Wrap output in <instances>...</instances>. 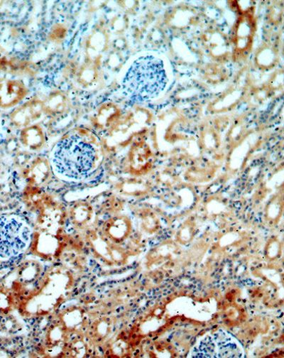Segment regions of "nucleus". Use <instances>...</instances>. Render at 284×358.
Instances as JSON below:
<instances>
[{
    "mask_svg": "<svg viewBox=\"0 0 284 358\" xmlns=\"http://www.w3.org/2000/svg\"><path fill=\"white\" fill-rule=\"evenodd\" d=\"M52 169L48 161L38 159L27 169L26 176L33 185H43L50 178Z\"/></svg>",
    "mask_w": 284,
    "mask_h": 358,
    "instance_id": "obj_6",
    "label": "nucleus"
},
{
    "mask_svg": "<svg viewBox=\"0 0 284 358\" xmlns=\"http://www.w3.org/2000/svg\"><path fill=\"white\" fill-rule=\"evenodd\" d=\"M115 115V110L112 106H106L100 109L96 117V123L101 127H108Z\"/></svg>",
    "mask_w": 284,
    "mask_h": 358,
    "instance_id": "obj_10",
    "label": "nucleus"
},
{
    "mask_svg": "<svg viewBox=\"0 0 284 358\" xmlns=\"http://www.w3.org/2000/svg\"><path fill=\"white\" fill-rule=\"evenodd\" d=\"M93 215L92 206L87 202L76 203L71 209L70 217L73 226L79 229L85 227Z\"/></svg>",
    "mask_w": 284,
    "mask_h": 358,
    "instance_id": "obj_8",
    "label": "nucleus"
},
{
    "mask_svg": "<svg viewBox=\"0 0 284 358\" xmlns=\"http://www.w3.org/2000/svg\"><path fill=\"white\" fill-rule=\"evenodd\" d=\"M168 83L163 62L152 56L136 60L127 72L123 81V91L139 99H152L166 88Z\"/></svg>",
    "mask_w": 284,
    "mask_h": 358,
    "instance_id": "obj_2",
    "label": "nucleus"
},
{
    "mask_svg": "<svg viewBox=\"0 0 284 358\" xmlns=\"http://www.w3.org/2000/svg\"><path fill=\"white\" fill-rule=\"evenodd\" d=\"M22 144L27 149L35 151L39 150L44 143V134L38 125L24 128L20 134Z\"/></svg>",
    "mask_w": 284,
    "mask_h": 358,
    "instance_id": "obj_7",
    "label": "nucleus"
},
{
    "mask_svg": "<svg viewBox=\"0 0 284 358\" xmlns=\"http://www.w3.org/2000/svg\"><path fill=\"white\" fill-rule=\"evenodd\" d=\"M41 113V108L38 105L28 104L13 113V120L19 127H26L39 117Z\"/></svg>",
    "mask_w": 284,
    "mask_h": 358,
    "instance_id": "obj_9",
    "label": "nucleus"
},
{
    "mask_svg": "<svg viewBox=\"0 0 284 358\" xmlns=\"http://www.w3.org/2000/svg\"><path fill=\"white\" fill-rule=\"evenodd\" d=\"M25 89L16 80L0 82V108H9L16 106L25 96Z\"/></svg>",
    "mask_w": 284,
    "mask_h": 358,
    "instance_id": "obj_4",
    "label": "nucleus"
},
{
    "mask_svg": "<svg viewBox=\"0 0 284 358\" xmlns=\"http://www.w3.org/2000/svg\"><path fill=\"white\" fill-rule=\"evenodd\" d=\"M130 231V221L125 216H116L111 218L104 226L106 235L115 243H121L125 240Z\"/></svg>",
    "mask_w": 284,
    "mask_h": 358,
    "instance_id": "obj_5",
    "label": "nucleus"
},
{
    "mask_svg": "<svg viewBox=\"0 0 284 358\" xmlns=\"http://www.w3.org/2000/svg\"><path fill=\"white\" fill-rule=\"evenodd\" d=\"M103 159L96 137L83 130L67 134L54 148L51 166L54 172L67 181L85 180L96 171Z\"/></svg>",
    "mask_w": 284,
    "mask_h": 358,
    "instance_id": "obj_1",
    "label": "nucleus"
},
{
    "mask_svg": "<svg viewBox=\"0 0 284 358\" xmlns=\"http://www.w3.org/2000/svg\"><path fill=\"white\" fill-rule=\"evenodd\" d=\"M31 241V230L18 215H0V259H8L23 253Z\"/></svg>",
    "mask_w": 284,
    "mask_h": 358,
    "instance_id": "obj_3",
    "label": "nucleus"
}]
</instances>
